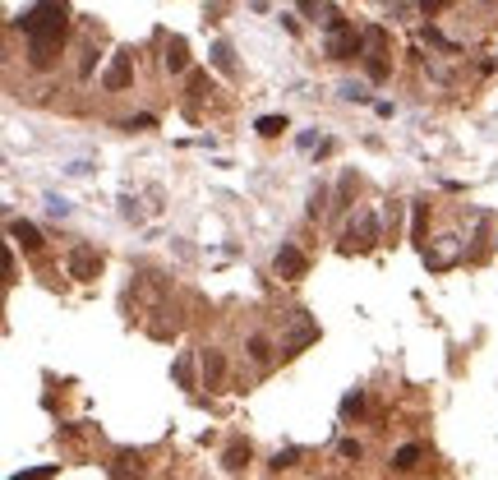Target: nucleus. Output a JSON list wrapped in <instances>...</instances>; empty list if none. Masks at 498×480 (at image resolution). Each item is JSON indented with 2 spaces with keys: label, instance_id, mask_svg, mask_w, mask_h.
<instances>
[{
  "label": "nucleus",
  "instance_id": "1",
  "mask_svg": "<svg viewBox=\"0 0 498 480\" xmlns=\"http://www.w3.org/2000/svg\"><path fill=\"white\" fill-rule=\"evenodd\" d=\"M65 14H70V5L65 0H37L33 9H24V14L14 19V28H24L28 33V61H33V70H46L51 65V51L61 46L65 37Z\"/></svg>",
  "mask_w": 498,
  "mask_h": 480
},
{
  "label": "nucleus",
  "instance_id": "2",
  "mask_svg": "<svg viewBox=\"0 0 498 480\" xmlns=\"http://www.w3.org/2000/svg\"><path fill=\"white\" fill-rule=\"evenodd\" d=\"M365 51V33H356V28L341 19L337 28H328V56L332 61H351V56Z\"/></svg>",
  "mask_w": 498,
  "mask_h": 480
},
{
  "label": "nucleus",
  "instance_id": "3",
  "mask_svg": "<svg viewBox=\"0 0 498 480\" xmlns=\"http://www.w3.org/2000/svg\"><path fill=\"white\" fill-rule=\"evenodd\" d=\"M65 272L79 282H93L97 272H102V254L93 250V245H74L70 254H65Z\"/></svg>",
  "mask_w": 498,
  "mask_h": 480
},
{
  "label": "nucleus",
  "instance_id": "4",
  "mask_svg": "<svg viewBox=\"0 0 498 480\" xmlns=\"http://www.w3.org/2000/svg\"><path fill=\"white\" fill-rule=\"evenodd\" d=\"M272 268H277V277L296 282V277H305V272H309V259L296 250V245H281V250H277V259H272Z\"/></svg>",
  "mask_w": 498,
  "mask_h": 480
},
{
  "label": "nucleus",
  "instance_id": "5",
  "mask_svg": "<svg viewBox=\"0 0 498 480\" xmlns=\"http://www.w3.org/2000/svg\"><path fill=\"white\" fill-rule=\"evenodd\" d=\"M130 79H134V56H130V51H115V56H111V70H106V79H102V88H106V93H120V88H130Z\"/></svg>",
  "mask_w": 498,
  "mask_h": 480
},
{
  "label": "nucleus",
  "instance_id": "6",
  "mask_svg": "<svg viewBox=\"0 0 498 480\" xmlns=\"http://www.w3.org/2000/svg\"><path fill=\"white\" fill-rule=\"evenodd\" d=\"M300 14H309V19H318L323 28H337L341 24V14L332 9V0H300Z\"/></svg>",
  "mask_w": 498,
  "mask_h": 480
},
{
  "label": "nucleus",
  "instance_id": "7",
  "mask_svg": "<svg viewBox=\"0 0 498 480\" xmlns=\"http://www.w3.org/2000/svg\"><path fill=\"white\" fill-rule=\"evenodd\" d=\"M9 236H14L19 245H24L28 254H33V250H42V236H37V227H33V222H24V218H14V222H9Z\"/></svg>",
  "mask_w": 498,
  "mask_h": 480
},
{
  "label": "nucleus",
  "instance_id": "8",
  "mask_svg": "<svg viewBox=\"0 0 498 480\" xmlns=\"http://www.w3.org/2000/svg\"><path fill=\"white\" fill-rule=\"evenodd\" d=\"M185 65H190V46H185V37H171V42H166V70L180 74Z\"/></svg>",
  "mask_w": 498,
  "mask_h": 480
},
{
  "label": "nucleus",
  "instance_id": "9",
  "mask_svg": "<svg viewBox=\"0 0 498 480\" xmlns=\"http://www.w3.org/2000/svg\"><path fill=\"white\" fill-rule=\"evenodd\" d=\"M420 457H425V448H420V444H402V448L393 453V466H397V471H415Z\"/></svg>",
  "mask_w": 498,
  "mask_h": 480
},
{
  "label": "nucleus",
  "instance_id": "10",
  "mask_svg": "<svg viewBox=\"0 0 498 480\" xmlns=\"http://www.w3.org/2000/svg\"><path fill=\"white\" fill-rule=\"evenodd\" d=\"M254 130H259L263 139H277L281 130H291V125H286V116H259V121H254Z\"/></svg>",
  "mask_w": 498,
  "mask_h": 480
},
{
  "label": "nucleus",
  "instance_id": "11",
  "mask_svg": "<svg viewBox=\"0 0 498 480\" xmlns=\"http://www.w3.org/2000/svg\"><path fill=\"white\" fill-rule=\"evenodd\" d=\"M452 259H457V245H452V240H443L434 254H429V268H447Z\"/></svg>",
  "mask_w": 498,
  "mask_h": 480
},
{
  "label": "nucleus",
  "instance_id": "12",
  "mask_svg": "<svg viewBox=\"0 0 498 480\" xmlns=\"http://www.w3.org/2000/svg\"><path fill=\"white\" fill-rule=\"evenodd\" d=\"M203 379H208V384H217V379H222V356H217V351H203Z\"/></svg>",
  "mask_w": 498,
  "mask_h": 480
},
{
  "label": "nucleus",
  "instance_id": "13",
  "mask_svg": "<svg viewBox=\"0 0 498 480\" xmlns=\"http://www.w3.org/2000/svg\"><path fill=\"white\" fill-rule=\"evenodd\" d=\"M222 462H227L231 471H236V466H245V462H249V444H231V448H227V457H222Z\"/></svg>",
  "mask_w": 498,
  "mask_h": 480
},
{
  "label": "nucleus",
  "instance_id": "14",
  "mask_svg": "<svg viewBox=\"0 0 498 480\" xmlns=\"http://www.w3.org/2000/svg\"><path fill=\"white\" fill-rule=\"evenodd\" d=\"M365 70H369V79H388V61H383V56H369Z\"/></svg>",
  "mask_w": 498,
  "mask_h": 480
},
{
  "label": "nucleus",
  "instance_id": "15",
  "mask_svg": "<svg viewBox=\"0 0 498 480\" xmlns=\"http://www.w3.org/2000/svg\"><path fill=\"white\" fill-rule=\"evenodd\" d=\"M175 379H180L185 388H194V369H190V356H180V360H175Z\"/></svg>",
  "mask_w": 498,
  "mask_h": 480
},
{
  "label": "nucleus",
  "instance_id": "16",
  "mask_svg": "<svg viewBox=\"0 0 498 480\" xmlns=\"http://www.w3.org/2000/svg\"><path fill=\"white\" fill-rule=\"evenodd\" d=\"M296 462H300V448H281V453L272 457V466H277V471H281V466H296Z\"/></svg>",
  "mask_w": 498,
  "mask_h": 480
},
{
  "label": "nucleus",
  "instance_id": "17",
  "mask_svg": "<svg viewBox=\"0 0 498 480\" xmlns=\"http://www.w3.org/2000/svg\"><path fill=\"white\" fill-rule=\"evenodd\" d=\"M360 407H365V393H346V402H341V416H360Z\"/></svg>",
  "mask_w": 498,
  "mask_h": 480
},
{
  "label": "nucleus",
  "instance_id": "18",
  "mask_svg": "<svg viewBox=\"0 0 498 480\" xmlns=\"http://www.w3.org/2000/svg\"><path fill=\"white\" fill-rule=\"evenodd\" d=\"M56 476V466H33V471H19L14 480H51Z\"/></svg>",
  "mask_w": 498,
  "mask_h": 480
},
{
  "label": "nucleus",
  "instance_id": "19",
  "mask_svg": "<svg viewBox=\"0 0 498 480\" xmlns=\"http://www.w3.org/2000/svg\"><path fill=\"white\" fill-rule=\"evenodd\" d=\"M249 356L254 360H268L272 351H268V337H249Z\"/></svg>",
  "mask_w": 498,
  "mask_h": 480
},
{
  "label": "nucleus",
  "instance_id": "20",
  "mask_svg": "<svg viewBox=\"0 0 498 480\" xmlns=\"http://www.w3.org/2000/svg\"><path fill=\"white\" fill-rule=\"evenodd\" d=\"M212 61H217L222 70H231V46H227V42H217V46H212Z\"/></svg>",
  "mask_w": 498,
  "mask_h": 480
},
{
  "label": "nucleus",
  "instance_id": "21",
  "mask_svg": "<svg viewBox=\"0 0 498 480\" xmlns=\"http://www.w3.org/2000/svg\"><path fill=\"white\" fill-rule=\"evenodd\" d=\"M328 208V190H314V194H309V213H314V218H318V213H323Z\"/></svg>",
  "mask_w": 498,
  "mask_h": 480
},
{
  "label": "nucleus",
  "instance_id": "22",
  "mask_svg": "<svg viewBox=\"0 0 498 480\" xmlns=\"http://www.w3.org/2000/svg\"><path fill=\"white\" fill-rule=\"evenodd\" d=\"M341 97H346V102H369V93H365V88H356V83L341 88Z\"/></svg>",
  "mask_w": 498,
  "mask_h": 480
},
{
  "label": "nucleus",
  "instance_id": "23",
  "mask_svg": "<svg viewBox=\"0 0 498 480\" xmlns=\"http://www.w3.org/2000/svg\"><path fill=\"white\" fill-rule=\"evenodd\" d=\"M337 453H341V457H360V453H365V448H360L356 439H341V444H337Z\"/></svg>",
  "mask_w": 498,
  "mask_h": 480
},
{
  "label": "nucleus",
  "instance_id": "24",
  "mask_svg": "<svg viewBox=\"0 0 498 480\" xmlns=\"http://www.w3.org/2000/svg\"><path fill=\"white\" fill-rule=\"evenodd\" d=\"M420 5H425L429 14H438V9H447V5H452V0H420Z\"/></svg>",
  "mask_w": 498,
  "mask_h": 480
}]
</instances>
